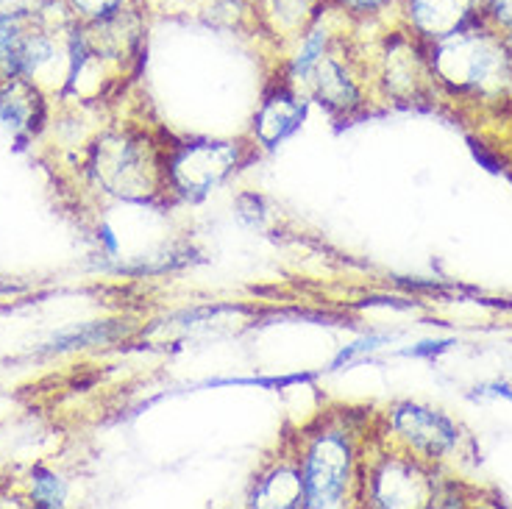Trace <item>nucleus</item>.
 Listing matches in <instances>:
<instances>
[{"label": "nucleus", "instance_id": "obj_1", "mask_svg": "<svg viewBox=\"0 0 512 509\" xmlns=\"http://www.w3.org/2000/svg\"><path fill=\"white\" fill-rule=\"evenodd\" d=\"M412 26L429 39H446L474 20L476 0H404Z\"/></svg>", "mask_w": 512, "mask_h": 509}, {"label": "nucleus", "instance_id": "obj_2", "mask_svg": "<svg viewBox=\"0 0 512 509\" xmlns=\"http://www.w3.org/2000/svg\"><path fill=\"white\" fill-rule=\"evenodd\" d=\"M346 484V448L337 440H323L307 462L304 487L312 504H334Z\"/></svg>", "mask_w": 512, "mask_h": 509}, {"label": "nucleus", "instance_id": "obj_3", "mask_svg": "<svg viewBox=\"0 0 512 509\" xmlns=\"http://www.w3.org/2000/svg\"><path fill=\"white\" fill-rule=\"evenodd\" d=\"M398 423L415 437V443H421L423 448L440 451L443 446L451 443V429L443 418H437L435 412L426 409H407L398 415Z\"/></svg>", "mask_w": 512, "mask_h": 509}, {"label": "nucleus", "instance_id": "obj_4", "mask_svg": "<svg viewBox=\"0 0 512 509\" xmlns=\"http://www.w3.org/2000/svg\"><path fill=\"white\" fill-rule=\"evenodd\" d=\"M229 148H201V151H192L187 156V162H181L179 173L184 184L190 181H201V187H206L209 181L220 179L226 170H229Z\"/></svg>", "mask_w": 512, "mask_h": 509}, {"label": "nucleus", "instance_id": "obj_5", "mask_svg": "<svg viewBox=\"0 0 512 509\" xmlns=\"http://www.w3.org/2000/svg\"><path fill=\"white\" fill-rule=\"evenodd\" d=\"M298 117H301V109L295 106L293 98L282 95V98H276V101H270L265 106L262 120H259V131H262V137L268 142L282 140L287 131H293Z\"/></svg>", "mask_w": 512, "mask_h": 509}, {"label": "nucleus", "instance_id": "obj_6", "mask_svg": "<svg viewBox=\"0 0 512 509\" xmlns=\"http://www.w3.org/2000/svg\"><path fill=\"white\" fill-rule=\"evenodd\" d=\"M265 6V12H270L282 26H298L304 20V14L312 9L315 0H259Z\"/></svg>", "mask_w": 512, "mask_h": 509}, {"label": "nucleus", "instance_id": "obj_7", "mask_svg": "<svg viewBox=\"0 0 512 509\" xmlns=\"http://www.w3.org/2000/svg\"><path fill=\"white\" fill-rule=\"evenodd\" d=\"M70 3L92 20H109L123 12V6H126V0H70Z\"/></svg>", "mask_w": 512, "mask_h": 509}, {"label": "nucleus", "instance_id": "obj_8", "mask_svg": "<svg viewBox=\"0 0 512 509\" xmlns=\"http://www.w3.org/2000/svg\"><path fill=\"white\" fill-rule=\"evenodd\" d=\"M490 12L501 28L512 31V0H490Z\"/></svg>", "mask_w": 512, "mask_h": 509}, {"label": "nucleus", "instance_id": "obj_9", "mask_svg": "<svg viewBox=\"0 0 512 509\" xmlns=\"http://www.w3.org/2000/svg\"><path fill=\"white\" fill-rule=\"evenodd\" d=\"M37 0H0V14H26Z\"/></svg>", "mask_w": 512, "mask_h": 509}, {"label": "nucleus", "instance_id": "obj_10", "mask_svg": "<svg viewBox=\"0 0 512 509\" xmlns=\"http://www.w3.org/2000/svg\"><path fill=\"white\" fill-rule=\"evenodd\" d=\"M343 6H348L351 12H373V9H379L384 6L387 0H340Z\"/></svg>", "mask_w": 512, "mask_h": 509}]
</instances>
